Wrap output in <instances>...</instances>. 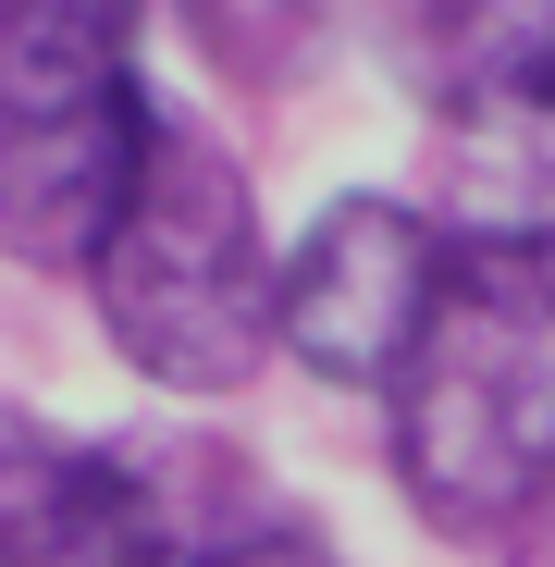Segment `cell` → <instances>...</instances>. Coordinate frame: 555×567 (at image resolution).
<instances>
[{
  "instance_id": "6da1fadb",
  "label": "cell",
  "mask_w": 555,
  "mask_h": 567,
  "mask_svg": "<svg viewBox=\"0 0 555 567\" xmlns=\"http://www.w3.org/2000/svg\"><path fill=\"white\" fill-rule=\"evenodd\" d=\"M86 297H100V333L124 346L136 383L235 395L285 346V259L259 235V198H247L235 148H210L198 124H161L100 271H86Z\"/></svg>"
},
{
  "instance_id": "7a4b0ae2",
  "label": "cell",
  "mask_w": 555,
  "mask_h": 567,
  "mask_svg": "<svg viewBox=\"0 0 555 567\" xmlns=\"http://www.w3.org/2000/svg\"><path fill=\"white\" fill-rule=\"evenodd\" d=\"M383 408H395V482L444 543L506 555L531 543V518H555V297L456 271L444 321L420 333Z\"/></svg>"
},
{
  "instance_id": "3957f363",
  "label": "cell",
  "mask_w": 555,
  "mask_h": 567,
  "mask_svg": "<svg viewBox=\"0 0 555 567\" xmlns=\"http://www.w3.org/2000/svg\"><path fill=\"white\" fill-rule=\"evenodd\" d=\"M456 297V247L420 198H333L285 259V358L346 395H395V370Z\"/></svg>"
},
{
  "instance_id": "277c9868",
  "label": "cell",
  "mask_w": 555,
  "mask_h": 567,
  "mask_svg": "<svg viewBox=\"0 0 555 567\" xmlns=\"http://www.w3.org/2000/svg\"><path fill=\"white\" fill-rule=\"evenodd\" d=\"M148 86H112L86 112H0V259L25 271H100L136 173H148Z\"/></svg>"
},
{
  "instance_id": "5b68a950",
  "label": "cell",
  "mask_w": 555,
  "mask_h": 567,
  "mask_svg": "<svg viewBox=\"0 0 555 567\" xmlns=\"http://www.w3.org/2000/svg\"><path fill=\"white\" fill-rule=\"evenodd\" d=\"M432 223L456 247V271H494L555 297V86L543 100H494L444 124V173H432Z\"/></svg>"
},
{
  "instance_id": "8992f818",
  "label": "cell",
  "mask_w": 555,
  "mask_h": 567,
  "mask_svg": "<svg viewBox=\"0 0 555 567\" xmlns=\"http://www.w3.org/2000/svg\"><path fill=\"white\" fill-rule=\"evenodd\" d=\"M136 518H148V482L124 456L0 408V567H112Z\"/></svg>"
},
{
  "instance_id": "52a82bcc",
  "label": "cell",
  "mask_w": 555,
  "mask_h": 567,
  "mask_svg": "<svg viewBox=\"0 0 555 567\" xmlns=\"http://www.w3.org/2000/svg\"><path fill=\"white\" fill-rule=\"evenodd\" d=\"M383 50L432 124L543 100L555 86V0H383Z\"/></svg>"
},
{
  "instance_id": "ba28073f",
  "label": "cell",
  "mask_w": 555,
  "mask_h": 567,
  "mask_svg": "<svg viewBox=\"0 0 555 567\" xmlns=\"http://www.w3.org/2000/svg\"><path fill=\"white\" fill-rule=\"evenodd\" d=\"M148 0H0V112H86L136 86Z\"/></svg>"
},
{
  "instance_id": "9c48e42d",
  "label": "cell",
  "mask_w": 555,
  "mask_h": 567,
  "mask_svg": "<svg viewBox=\"0 0 555 567\" xmlns=\"http://www.w3.org/2000/svg\"><path fill=\"white\" fill-rule=\"evenodd\" d=\"M148 567H333V543L297 518V506H235L210 530H185L161 494H148Z\"/></svg>"
},
{
  "instance_id": "30bf717a",
  "label": "cell",
  "mask_w": 555,
  "mask_h": 567,
  "mask_svg": "<svg viewBox=\"0 0 555 567\" xmlns=\"http://www.w3.org/2000/svg\"><path fill=\"white\" fill-rule=\"evenodd\" d=\"M185 25H198V50L223 62V74H297V50H309V25H321V0H185Z\"/></svg>"
}]
</instances>
